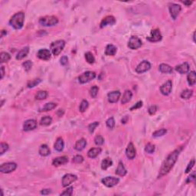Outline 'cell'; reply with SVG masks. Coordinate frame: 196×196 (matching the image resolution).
Returning a JSON list of instances; mask_svg holds the SVG:
<instances>
[{
    "label": "cell",
    "mask_w": 196,
    "mask_h": 196,
    "mask_svg": "<svg viewBox=\"0 0 196 196\" xmlns=\"http://www.w3.org/2000/svg\"><path fill=\"white\" fill-rule=\"evenodd\" d=\"M51 192H52V191L50 189H43L41 192V194L44 195H49Z\"/></svg>",
    "instance_id": "9f6ffc18"
},
{
    "label": "cell",
    "mask_w": 196,
    "mask_h": 196,
    "mask_svg": "<svg viewBox=\"0 0 196 196\" xmlns=\"http://www.w3.org/2000/svg\"><path fill=\"white\" fill-rule=\"evenodd\" d=\"M39 23L43 26H54L58 23V19L55 16H45L39 19Z\"/></svg>",
    "instance_id": "277c9868"
},
{
    "label": "cell",
    "mask_w": 196,
    "mask_h": 196,
    "mask_svg": "<svg viewBox=\"0 0 196 196\" xmlns=\"http://www.w3.org/2000/svg\"><path fill=\"white\" fill-rule=\"evenodd\" d=\"M127 120H128V116H126L125 117L123 118V119H122V123H126V122H127Z\"/></svg>",
    "instance_id": "680465c9"
},
{
    "label": "cell",
    "mask_w": 196,
    "mask_h": 196,
    "mask_svg": "<svg viewBox=\"0 0 196 196\" xmlns=\"http://www.w3.org/2000/svg\"><path fill=\"white\" fill-rule=\"evenodd\" d=\"M120 95H121V93H120L119 91H112V92H110V93L107 94L108 101L111 103H116V102L119 100V99L120 98Z\"/></svg>",
    "instance_id": "9a60e30c"
},
{
    "label": "cell",
    "mask_w": 196,
    "mask_h": 196,
    "mask_svg": "<svg viewBox=\"0 0 196 196\" xmlns=\"http://www.w3.org/2000/svg\"><path fill=\"white\" fill-rule=\"evenodd\" d=\"M166 133H167L166 129H160V130H156V131H155V132L153 133V137H156V138H157V137H160V136H164Z\"/></svg>",
    "instance_id": "8d00e7d4"
},
{
    "label": "cell",
    "mask_w": 196,
    "mask_h": 196,
    "mask_svg": "<svg viewBox=\"0 0 196 196\" xmlns=\"http://www.w3.org/2000/svg\"><path fill=\"white\" fill-rule=\"evenodd\" d=\"M96 77V74L93 71H86L80 75L78 77V81L81 84H86L93 80Z\"/></svg>",
    "instance_id": "5b68a950"
},
{
    "label": "cell",
    "mask_w": 196,
    "mask_h": 196,
    "mask_svg": "<svg viewBox=\"0 0 196 196\" xmlns=\"http://www.w3.org/2000/svg\"><path fill=\"white\" fill-rule=\"evenodd\" d=\"M126 173H127V171H126V168L124 167V165L123 164V163L120 162L119 164H118L117 169H116V174L120 176H126Z\"/></svg>",
    "instance_id": "7402d4cb"
},
{
    "label": "cell",
    "mask_w": 196,
    "mask_h": 196,
    "mask_svg": "<svg viewBox=\"0 0 196 196\" xmlns=\"http://www.w3.org/2000/svg\"><path fill=\"white\" fill-rule=\"evenodd\" d=\"M169 13H170V15L172 18V19L176 20L177 19V17L179 16V13H181L182 10V7L180 6L179 5L176 4V3H172L169 6Z\"/></svg>",
    "instance_id": "ba28073f"
},
{
    "label": "cell",
    "mask_w": 196,
    "mask_h": 196,
    "mask_svg": "<svg viewBox=\"0 0 196 196\" xmlns=\"http://www.w3.org/2000/svg\"><path fill=\"white\" fill-rule=\"evenodd\" d=\"M84 162V157L81 155H77L73 158V163H81Z\"/></svg>",
    "instance_id": "681fc988"
},
{
    "label": "cell",
    "mask_w": 196,
    "mask_h": 196,
    "mask_svg": "<svg viewBox=\"0 0 196 196\" xmlns=\"http://www.w3.org/2000/svg\"><path fill=\"white\" fill-rule=\"evenodd\" d=\"M156 110H157V107H156V106H155V105L150 106V107H149V109H148V112H149V114H150V115H153V114H155Z\"/></svg>",
    "instance_id": "f5cc1de1"
},
{
    "label": "cell",
    "mask_w": 196,
    "mask_h": 196,
    "mask_svg": "<svg viewBox=\"0 0 196 196\" xmlns=\"http://www.w3.org/2000/svg\"><path fill=\"white\" fill-rule=\"evenodd\" d=\"M183 3L186 5V6H190V5L192 4V2H190V1H185V2H183Z\"/></svg>",
    "instance_id": "91938a15"
},
{
    "label": "cell",
    "mask_w": 196,
    "mask_h": 196,
    "mask_svg": "<svg viewBox=\"0 0 196 196\" xmlns=\"http://www.w3.org/2000/svg\"><path fill=\"white\" fill-rule=\"evenodd\" d=\"M9 146L6 142H1L0 144V155H3L6 152L8 149Z\"/></svg>",
    "instance_id": "b9f144b4"
},
{
    "label": "cell",
    "mask_w": 196,
    "mask_h": 196,
    "mask_svg": "<svg viewBox=\"0 0 196 196\" xmlns=\"http://www.w3.org/2000/svg\"><path fill=\"white\" fill-rule=\"evenodd\" d=\"M64 141H63V139L59 137V138L57 139L55 143H54V149L58 152H61L63 149H64Z\"/></svg>",
    "instance_id": "f1b7e54d"
},
{
    "label": "cell",
    "mask_w": 196,
    "mask_h": 196,
    "mask_svg": "<svg viewBox=\"0 0 196 196\" xmlns=\"http://www.w3.org/2000/svg\"><path fill=\"white\" fill-rule=\"evenodd\" d=\"M47 97V91H38V92L37 93V94L35 95V98H36L37 100H39L46 99Z\"/></svg>",
    "instance_id": "d590c367"
},
{
    "label": "cell",
    "mask_w": 196,
    "mask_h": 196,
    "mask_svg": "<svg viewBox=\"0 0 196 196\" xmlns=\"http://www.w3.org/2000/svg\"><path fill=\"white\" fill-rule=\"evenodd\" d=\"M22 66L26 71H29L32 68V62L31 61H26L23 63Z\"/></svg>",
    "instance_id": "bcb514c9"
},
{
    "label": "cell",
    "mask_w": 196,
    "mask_h": 196,
    "mask_svg": "<svg viewBox=\"0 0 196 196\" xmlns=\"http://www.w3.org/2000/svg\"><path fill=\"white\" fill-rule=\"evenodd\" d=\"M142 46V41L136 36H132L128 42V47L130 49L136 50Z\"/></svg>",
    "instance_id": "30bf717a"
},
{
    "label": "cell",
    "mask_w": 196,
    "mask_h": 196,
    "mask_svg": "<svg viewBox=\"0 0 196 196\" xmlns=\"http://www.w3.org/2000/svg\"><path fill=\"white\" fill-rule=\"evenodd\" d=\"M25 21V13L23 12L17 13L9 20V25L16 30H19L23 27Z\"/></svg>",
    "instance_id": "7a4b0ae2"
},
{
    "label": "cell",
    "mask_w": 196,
    "mask_h": 196,
    "mask_svg": "<svg viewBox=\"0 0 196 196\" xmlns=\"http://www.w3.org/2000/svg\"><path fill=\"white\" fill-rule=\"evenodd\" d=\"M175 69H176L177 72H179L181 75H183V74H186V73H188L189 71L190 67L189 64L187 62H184L183 64L177 65Z\"/></svg>",
    "instance_id": "ac0fdd59"
},
{
    "label": "cell",
    "mask_w": 196,
    "mask_h": 196,
    "mask_svg": "<svg viewBox=\"0 0 196 196\" xmlns=\"http://www.w3.org/2000/svg\"><path fill=\"white\" fill-rule=\"evenodd\" d=\"M68 62V58L67 56H63L60 59V63L61 65H66Z\"/></svg>",
    "instance_id": "11a10c76"
},
{
    "label": "cell",
    "mask_w": 196,
    "mask_h": 196,
    "mask_svg": "<svg viewBox=\"0 0 196 196\" xmlns=\"http://www.w3.org/2000/svg\"><path fill=\"white\" fill-rule=\"evenodd\" d=\"M195 172H193L192 174H190V176L187 178L186 179V182L187 183H189V182H192L193 181H195Z\"/></svg>",
    "instance_id": "816d5d0a"
},
{
    "label": "cell",
    "mask_w": 196,
    "mask_h": 196,
    "mask_svg": "<svg viewBox=\"0 0 196 196\" xmlns=\"http://www.w3.org/2000/svg\"><path fill=\"white\" fill-rule=\"evenodd\" d=\"M101 153V149L100 147H97V148H92L88 151L87 153V156L89 158L91 159H94L97 156L99 155L100 153Z\"/></svg>",
    "instance_id": "cb8c5ba5"
},
{
    "label": "cell",
    "mask_w": 196,
    "mask_h": 196,
    "mask_svg": "<svg viewBox=\"0 0 196 196\" xmlns=\"http://www.w3.org/2000/svg\"><path fill=\"white\" fill-rule=\"evenodd\" d=\"M52 118L49 116H44V117L41 118V125H43V126H48L50 124L52 123Z\"/></svg>",
    "instance_id": "e575fe53"
},
{
    "label": "cell",
    "mask_w": 196,
    "mask_h": 196,
    "mask_svg": "<svg viewBox=\"0 0 196 196\" xmlns=\"http://www.w3.org/2000/svg\"><path fill=\"white\" fill-rule=\"evenodd\" d=\"M94 142L97 146H101L104 143V139L100 135H97L94 138Z\"/></svg>",
    "instance_id": "60d3db41"
},
{
    "label": "cell",
    "mask_w": 196,
    "mask_h": 196,
    "mask_svg": "<svg viewBox=\"0 0 196 196\" xmlns=\"http://www.w3.org/2000/svg\"><path fill=\"white\" fill-rule=\"evenodd\" d=\"M187 81L189 86H194L196 82V73L193 71H191L188 73V76H187Z\"/></svg>",
    "instance_id": "83f0119b"
},
{
    "label": "cell",
    "mask_w": 196,
    "mask_h": 196,
    "mask_svg": "<svg viewBox=\"0 0 196 196\" xmlns=\"http://www.w3.org/2000/svg\"><path fill=\"white\" fill-rule=\"evenodd\" d=\"M77 176L74 175V174H66L62 178V186L63 187H68V186H70V184H72L73 182L77 181Z\"/></svg>",
    "instance_id": "52a82bcc"
},
{
    "label": "cell",
    "mask_w": 196,
    "mask_h": 196,
    "mask_svg": "<svg viewBox=\"0 0 196 196\" xmlns=\"http://www.w3.org/2000/svg\"><path fill=\"white\" fill-rule=\"evenodd\" d=\"M195 163V159H192V161H190V163H188V166H187V168H186V173H188V172H191V170L192 169V168L194 167Z\"/></svg>",
    "instance_id": "f907efd6"
},
{
    "label": "cell",
    "mask_w": 196,
    "mask_h": 196,
    "mask_svg": "<svg viewBox=\"0 0 196 196\" xmlns=\"http://www.w3.org/2000/svg\"><path fill=\"white\" fill-rule=\"evenodd\" d=\"M163 38V36L161 35V32L159 29H153L151 31L150 35L147 37V40L151 42H157V41H161Z\"/></svg>",
    "instance_id": "8fae6325"
},
{
    "label": "cell",
    "mask_w": 196,
    "mask_h": 196,
    "mask_svg": "<svg viewBox=\"0 0 196 196\" xmlns=\"http://www.w3.org/2000/svg\"><path fill=\"white\" fill-rule=\"evenodd\" d=\"M57 107V104L54 103H46L45 105L43 107L40 109V111L42 112H46V111H49V110H52L54 109V108Z\"/></svg>",
    "instance_id": "1f68e13d"
},
{
    "label": "cell",
    "mask_w": 196,
    "mask_h": 196,
    "mask_svg": "<svg viewBox=\"0 0 196 196\" xmlns=\"http://www.w3.org/2000/svg\"><path fill=\"white\" fill-rule=\"evenodd\" d=\"M156 146L155 145L152 144V143H148V144L145 147V151L147 153H149V154H152L155 152Z\"/></svg>",
    "instance_id": "ab89813d"
},
{
    "label": "cell",
    "mask_w": 196,
    "mask_h": 196,
    "mask_svg": "<svg viewBox=\"0 0 196 196\" xmlns=\"http://www.w3.org/2000/svg\"><path fill=\"white\" fill-rule=\"evenodd\" d=\"M29 52V47H25L24 48L21 50L20 52L18 53V54L16 55V59L17 60H22L23 58H25L26 56L28 55Z\"/></svg>",
    "instance_id": "f546056e"
},
{
    "label": "cell",
    "mask_w": 196,
    "mask_h": 196,
    "mask_svg": "<svg viewBox=\"0 0 196 196\" xmlns=\"http://www.w3.org/2000/svg\"><path fill=\"white\" fill-rule=\"evenodd\" d=\"M99 124H100L99 122H93V123L90 124V125L88 126L89 132L91 133H93L94 132L95 129L97 128V126H99Z\"/></svg>",
    "instance_id": "f6af8a7d"
},
{
    "label": "cell",
    "mask_w": 196,
    "mask_h": 196,
    "mask_svg": "<svg viewBox=\"0 0 196 196\" xmlns=\"http://www.w3.org/2000/svg\"><path fill=\"white\" fill-rule=\"evenodd\" d=\"M63 114H64V110H58V112H57V115H58L59 117H61V116H63Z\"/></svg>",
    "instance_id": "6f0895ef"
},
{
    "label": "cell",
    "mask_w": 196,
    "mask_h": 196,
    "mask_svg": "<svg viewBox=\"0 0 196 196\" xmlns=\"http://www.w3.org/2000/svg\"><path fill=\"white\" fill-rule=\"evenodd\" d=\"M195 32H194V34H193V40H194V41H195Z\"/></svg>",
    "instance_id": "6125c7cd"
},
{
    "label": "cell",
    "mask_w": 196,
    "mask_h": 196,
    "mask_svg": "<svg viewBox=\"0 0 196 196\" xmlns=\"http://www.w3.org/2000/svg\"><path fill=\"white\" fill-rule=\"evenodd\" d=\"M106 124H107V126L108 128L112 130V129H114V127L115 126V120H114V117H110L107 122H106Z\"/></svg>",
    "instance_id": "7bdbcfd3"
},
{
    "label": "cell",
    "mask_w": 196,
    "mask_h": 196,
    "mask_svg": "<svg viewBox=\"0 0 196 196\" xmlns=\"http://www.w3.org/2000/svg\"><path fill=\"white\" fill-rule=\"evenodd\" d=\"M10 59L11 56L8 53H6V52H1V54H0V61H1V63L8 61Z\"/></svg>",
    "instance_id": "836d02e7"
},
{
    "label": "cell",
    "mask_w": 196,
    "mask_h": 196,
    "mask_svg": "<svg viewBox=\"0 0 196 196\" xmlns=\"http://www.w3.org/2000/svg\"><path fill=\"white\" fill-rule=\"evenodd\" d=\"M142 107V101H139L135 104L134 106H133L132 107L130 108V110H133L139 109Z\"/></svg>",
    "instance_id": "db71d44e"
},
{
    "label": "cell",
    "mask_w": 196,
    "mask_h": 196,
    "mask_svg": "<svg viewBox=\"0 0 196 196\" xmlns=\"http://www.w3.org/2000/svg\"><path fill=\"white\" fill-rule=\"evenodd\" d=\"M136 151L135 149L134 145L133 142H130L128 145V146L126 149V155L127 156V158L130 159H133L136 156Z\"/></svg>",
    "instance_id": "2e32d148"
},
{
    "label": "cell",
    "mask_w": 196,
    "mask_h": 196,
    "mask_svg": "<svg viewBox=\"0 0 196 196\" xmlns=\"http://www.w3.org/2000/svg\"><path fill=\"white\" fill-rule=\"evenodd\" d=\"M17 169V164L15 163H6L0 166V172L2 173H10Z\"/></svg>",
    "instance_id": "8992f818"
},
{
    "label": "cell",
    "mask_w": 196,
    "mask_h": 196,
    "mask_svg": "<svg viewBox=\"0 0 196 196\" xmlns=\"http://www.w3.org/2000/svg\"><path fill=\"white\" fill-rule=\"evenodd\" d=\"M85 58H86V61L88 62L89 64H93L95 62V58L91 52H88L87 53H85Z\"/></svg>",
    "instance_id": "f35d334b"
},
{
    "label": "cell",
    "mask_w": 196,
    "mask_h": 196,
    "mask_svg": "<svg viewBox=\"0 0 196 196\" xmlns=\"http://www.w3.org/2000/svg\"><path fill=\"white\" fill-rule=\"evenodd\" d=\"M89 107V103L87 100H83L82 101H81V104H80V107H79V110H80V111L81 113H84V112Z\"/></svg>",
    "instance_id": "74e56055"
},
{
    "label": "cell",
    "mask_w": 196,
    "mask_h": 196,
    "mask_svg": "<svg viewBox=\"0 0 196 196\" xmlns=\"http://www.w3.org/2000/svg\"><path fill=\"white\" fill-rule=\"evenodd\" d=\"M38 152H39V154L41 156H47L51 153V150H50L49 147L47 146L46 144L41 145V146H40Z\"/></svg>",
    "instance_id": "4316f807"
},
{
    "label": "cell",
    "mask_w": 196,
    "mask_h": 196,
    "mask_svg": "<svg viewBox=\"0 0 196 196\" xmlns=\"http://www.w3.org/2000/svg\"><path fill=\"white\" fill-rule=\"evenodd\" d=\"M159 70L163 74H171L173 71V69L171 66L167 64H161L159 65Z\"/></svg>",
    "instance_id": "d4e9b609"
},
{
    "label": "cell",
    "mask_w": 196,
    "mask_h": 196,
    "mask_svg": "<svg viewBox=\"0 0 196 196\" xmlns=\"http://www.w3.org/2000/svg\"><path fill=\"white\" fill-rule=\"evenodd\" d=\"M116 23V19L114 16H107L106 17L105 19H103L102 20L101 23H100V28H103L107 26V25H113Z\"/></svg>",
    "instance_id": "ffe728a7"
},
{
    "label": "cell",
    "mask_w": 196,
    "mask_h": 196,
    "mask_svg": "<svg viewBox=\"0 0 196 196\" xmlns=\"http://www.w3.org/2000/svg\"><path fill=\"white\" fill-rule=\"evenodd\" d=\"M41 82V79H35V80H33V81H31V82H29V84H28V87H29V88H32V87L37 86V85Z\"/></svg>",
    "instance_id": "7dc6e473"
},
{
    "label": "cell",
    "mask_w": 196,
    "mask_h": 196,
    "mask_svg": "<svg viewBox=\"0 0 196 196\" xmlns=\"http://www.w3.org/2000/svg\"><path fill=\"white\" fill-rule=\"evenodd\" d=\"M36 127H37V121L35 120H28L23 124V130L26 132L35 130Z\"/></svg>",
    "instance_id": "5bb4252c"
},
{
    "label": "cell",
    "mask_w": 196,
    "mask_h": 196,
    "mask_svg": "<svg viewBox=\"0 0 196 196\" xmlns=\"http://www.w3.org/2000/svg\"><path fill=\"white\" fill-rule=\"evenodd\" d=\"M182 150V147H179V148H178L176 150H174L172 153H170L168 156V157L166 158L165 162L163 163V165H162L160 171H159V178L162 177V176H165V175L169 173L170 170L173 167V165H175V163L177 161L179 156L180 153H181Z\"/></svg>",
    "instance_id": "6da1fadb"
},
{
    "label": "cell",
    "mask_w": 196,
    "mask_h": 196,
    "mask_svg": "<svg viewBox=\"0 0 196 196\" xmlns=\"http://www.w3.org/2000/svg\"><path fill=\"white\" fill-rule=\"evenodd\" d=\"M65 46V41L64 40H58L52 42L51 45V51L54 56H58L63 51Z\"/></svg>",
    "instance_id": "3957f363"
},
{
    "label": "cell",
    "mask_w": 196,
    "mask_h": 196,
    "mask_svg": "<svg viewBox=\"0 0 196 196\" xmlns=\"http://www.w3.org/2000/svg\"><path fill=\"white\" fill-rule=\"evenodd\" d=\"M151 68V64L149 61H142L141 63L138 64V66L136 67V71L138 74H142V73L146 72L147 70H149Z\"/></svg>",
    "instance_id": "7c38bea8"
},
{
    "label": "cell",
    "mask_w": 196,
    "mask_h": 196,
    "mask_svg": "<svg viewBox=\"0 0 196 196\" xmlns=\"http://www.w3.org/2000/svg\"><path fill=\"white\" fill-rule=\"evenodd\" d=\"M87 146V141L85 139H81L76 142L75 146V149L77 151H82Z\"/></svg>",
    "instance_id": "44dd1931"
},
{
    "label": "cell",
    "mask_w": 196,
    "mask_h": 196,
    "mask_svg": "<svg viewBox=\"0 0 196 196\" xmlns=\"http://www.w3.org/2000/svg\"><path fill=\"white\" fill-rule=\"evenodd\" d=\"M1 70H2V74H1V78H3V77H4V74H5V71H4V67L2 66L1 67Z\"/></svg>",
    "instance_id": "94428289"
},
{
    "label": "cell",
    "mask_w": 196,
    "mask_h": 196,
    "mask_svg": "<svg viewBox=\"0 0 196 196\" xmlns=\"http://www.w3.org/2000/svg\"><path fill=\"white\" fill-rule=\"evenodd\" d=\"M101 182L104 186L108 187V188H112V187L116 186V185L119 183L120 179H119L118 178L108 176V177H106L104 178V179H103L101 180Z\"/></svg>",
    "instance_id": "9c48e42d"
},
{
    "label": "cell",
    "mask_w": 196,
    "mask_h": 196,
    "mask_svg": "<svg viewBox=\"0 0 196 196\" xmlns=\"http://www.w3.org/2000/svg\"><path fill=\"white\" fill-rule=\"evenodd\" d=\"M68 162V156H60L58 157V158H56L53 160L52 162V165H54V166H56V167H58V166H60V165H64V164H66Z\"/></svg>",
    "instance_id": "d6986e66"
},
{
    "label": "cell",
    "mask_w": 196,
    "mask_h": 196,
    "mask_svg": "<svg viewBox=\"0 0 196 196\" xmlns=\"http://www.w3.org/2000/svg\"><path fill=\"white\" fill-rule=\"evenodd\" d=\"M193 94V91L192 90H188V89H186L185 91H183L181 93V97H182V99L185 100H188L189 98H191Z\"/></svg>",
    "instance_id": "d6a6232c"
},
{
    "label": "cell",
    "mask_w": 196,
    "mask_h": 196,
    "mask_svg": "<svg viewBox=\"0 0 196 196\" xmlns=\"http://www.w3.org/2000/svg\"><path fill=\"white\" fill-rule=\"evenodd\" d=\"M73 189H74V188H73L72 186H70V187H69V188H67L66 190H64V192H62L61 194V195H65V196L72 195Z\"/></svg>",
    "instance_id": "c3c4849f"
},
{
    "label": "cell",
    "mask_w": 196,
    "mask_h": 196,
    "mask_svg": "<svg viewBox=\"0 0 196 196\" xmlns=\"http://www.w3.org/2000/svg\"><path fill=\"white\" fill-rule=\"evenodd\" d=\"M113 165V161L110 158H106L102 161L101 163V169L103 170H107L109 167H110Z\"/></svg>",
    "instance_id": "4dcf8cb0"
},
{
    "label": "cell",
    "mask_w": 196,
    "mask_h": 196,
    "mask_svg": "<svg viewBox=\"0 0 196 196\" xmlns=\"http://www.w3.org/2000/svg\"><path fill=\"white\" fill-rule=\"evenodd\" d=\"M172 89V83L170 80H169L160 87V92L162 93V94L168 96L171 93Z\"/></svg>",
    "instance_id": "4fadbf2b"
},
{
    "label": "cell",
    "mask_w": 196,
    "mask_h": 196,
    "mask_svg": "<svg viewBox=\"0 0 196 196\" xmlns=\"http://www.w3.org/2000/svg\"><path fill=\"white\" fill-rule=\"evenodd\" d=\"M38 58L41 60L47 61L51 58V52L48 49L46 48H43V49L39 50L37 53Z\"/></svg>",
    "instance_id": "e0dca14e"
},
{
    "label": "cell",
    "mask_w": 196,
    "mask_h": 196,
    "mask_svg": "<svg viewBox=\"0 0 196 196\" xmlns=\"http://www.w3.org/2000/svg\"><path fill=\"white\" fill-rule=\"evenodd\" d=\"M117 48L114 45H108L106 47L105 49V54L108 56H114L116 53Z\"/></svg>",
    "instance_id": "603a6c76"
},
{
    "label": "cell",
    "mask_w": 196,
    "mask_h": 196,
    "mask_svg": "<svg viewBox=\"0 0 196 196\" xmlns=\"http://www.w3.org/2000/svg\"><path fill=\"white\" fill-rule=\"evenodd\" d=\"M133 97V93L130 91L127 90V91H125L123 96V98L121 100V103L122 104H126V103H128L131 100Z\"/></svg>",
    "instance_id": "484cf974"
},
{
    "label": "cell",
    "mask_w": 196,
    "mask_h": 196,
    "mask_svg": "<svg viewBox=\"0 0 196 196\" xmlns=\"http://www.w3.org/2000/svg\"><path fill=\"white\" fill-rule=\"evenodd\" d=\"M98 91H99L98 87H97V86H93V87L91 88V90H90V93H91V97H93V98H95V97L97 96Z\"/></svg>",
    "instance_id": "ee69618b"
}]
</instances>
